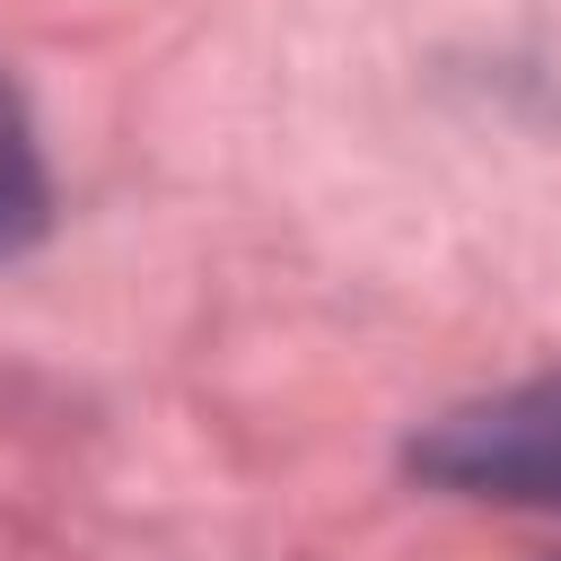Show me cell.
<instances>
[{
	"label": "cell",
	"mask_w": 561,
	"mask_h": 561,
	"mask_svg": "<svg viewBox=\"0 0 561 561\" xmlns=\"http://www.w3.org/2000/svg\"><path fill=\"white\" fill-rule=\"evenodd\" d=\"M403 456L438 491L508 500V508H561V368L438 412Z\"/></svg>",
	"instance_id": "obj_1"
},
{
	"label": "cell",
	"mask_w": 561,
	"mask_h": 561,
	"mask_svg": "<svg viewBox=\"0 0 561 561\" xmlns=\"http://www.w3.org/2000/svg\"><path fill=\"white\" fill-rule=\"evenodd\" d=\"M44 228H53V175H44V149H35V123H26V96H18L9 70H0V263L26 254Z\"/></svg>",
	"instance_id": "obj_2"
}]
</instances>
